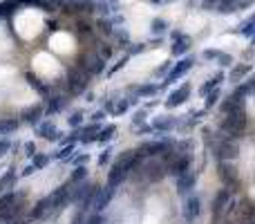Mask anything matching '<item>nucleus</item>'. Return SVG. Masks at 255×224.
<instances>
[{
    "instance_id": "obj_11",
    "label": "nucleus",
    "mask_w": 255,
    "mask_h": 224,
    "mask_svg": "<svg viewBox=\"0 0 255 224\" xmlns=\"http://www.w3.org/2000/svg\"><path fill=\"white\" fill-rule=\"evenodd\" d=\"M188 99H190V85L183 83L181 88H177V90L170 92V97L166 99V108H179V106H183Z\"/></svg>"
},
{
    "instance_id": "obj_13",
    "label": "nucleus",
    "mask_w": 255,
    "mask_h": 224,
    "mask_svg": "<svg viewBox=\"0 0 255 224\" xmlns=\"http://www.w3.org/2000/svg\"><path fill=\"white\" fill-rule=\"evenodd\" d=\"M36 134L47 141H61V130L52 123V121H43V123L36 125Z\"/></svg>"
},
{
    "instance_id": "obj_49",
    "label": "nucleus",
    "mask_w": 255,
    "mask_h": 224,
    "mask_svg": "<svg viewBox=\"0 0 255 224\" xmlns=\"http://www.w3.org/2000/svg\"><path fill=\"white\" fill-rule=\"evenodd\" d=\"M217 63H219V65H231V63H233V56H231V54H222Z\"/></svg>"
},
{
    "instance_id": "obj_36",
    "label": "nucleus",
    "mask_w": 255,
    "mask_h": 224,
    "mask_svg": "<svg viewBox=\"0 0 255 224\" xmlns=\"http://www.w3.org/2000/svg\"><path fill=\"white\" fill-rule=\"evenodd\" d=\"M114 38L116 40H119V47H128V45H130V38H128V31H125V29H121V27H119V29H114Z\"/></svg>"
},
{
    "instance_id": "obj_34",
    "label": "nucleus",
    "mask_w": 255,
    "mask_h": 224,
    "mask_svg": "<svg viewBox=\"0 0 255 224\" xmlns=\"http://www.w3.org/2000/svg\"><path fill=\"white\" fill-rule=\"evenodd\" d=\"M18 128V121L16 119H2L0 121V132L7 134V132H13Z\"/></svg>"
},
{
    "instance_id": "obj_58",
    "label": "nucleus",
    "mask_w": 255,
    "mask_h": 224,
    "mask_svg": "<svg viewBox=\"0 0 255 224\" xmlns=\"http://www.w3.org/2000/svg\"><path fill=\"white\" fill-rule=\"evenodd\" d=\"M168 65H170V63H164V65H161V67H159V72H157V74H164V72H166V70H168Z\"/></svg>"
},
{
    "instance_id": "obj_4",
    "label": "nucleus",
    "mask_w": 255,
    "mask_h": 224,
    "mask_svg": "<svg viewBox=\"0 0 255 224\" xmlns=\"http://www.w3.org/2000/svg\"><path fill=\"white\" fill-rule=\"evenodd\" d=\"M87 72L81 70V67H74V70H70V74H67V90H70V94H83V90L87 88Z\"/></svg>"
},
{
    "instance_id": "obj_2",
    "label": "nucleus",
    "mask_w": 255,
    "mask_h": 224,
    "mask_svg": "<svg viewBox=\"0 0 255 224\" xmlns=\"http://www.w3.org/2000/svg\"><path fill=\"white\" fill-rule=\"evenodd\" d=\"M244 128H246V112H244V108L242 110H235V112H231V114H226V119H224V123H222V132H226L228 137H240L242 132H244Z\"/></svg>"
},
{
    "instance_id": "obj_29",
    "label": "nucleus",
    "mask_w": 255,
    "mask_h": 224,
    "mask_svg": "<svg viewBox=\"0 0 255 224\" xmlns=\"http://www.w3.org/2000/svg\"><path fill=\"white\" fill-rule=\"evenodd\" d=\"M13 184H16V173H13V170H7V173L0 177V193L7 191V188H11Z\"/></svg>"
},
{
    "instance_id": "obj_56",
    "label": "nucleus",
    "mask_w": 255,
    "mask_h": 224,
    "mask_svg": "<svg viewBox=\"0 0 255 224\" xmlns=\"http://www.w3.org/2000/svg\"><path fill=\"white\" fill-rule=\"evenodd\" d=\"M47 27H49V31H56V29H58V22H56V20H49Z\"/></svg>"
},
{
    "instance_id": "obj_38",
    "label": "nucleus",
    "mask_w": 255,
    "mask_h": 224,
    "mask_svg": "<svg viewBox=\"0 0 255 224\" xmlns=\"http://www.w3.org/2000/svg\"><path fill=\"white\" fill-rule=\"evenodd\" d=\"M150 27H152V34H164V31H166V27H168V22H166L164 18H155Z\"/></svg>"
},
{
    "instance_id": "obj_18",
    "label": "nucleus",
    "mask_w": 255,
    "mask_h": 224,
    "mask_svg": "<svg viewBox=\"0 0 255 224\" xmlns=\"http://www.w3.org/2000/svg\"><path fill=\"white\" fill-rule=\"evenodd\" d=\"M22 7L20 0H2L0 2V18H9L11 13H16Z\"/></svg>"
},
{
    "instance_id": "obj_44",
    "label": "nucleus",
    "mask_w": 255,
    "mask_h": 224,
    "mask_svg": "<svg viewBox=\"0 0 255 224\" xmlns=\"http://www.w3.org/2000/svg\"><path fill=\"white\" fill-rule=\"evenodd\" d=\"M110 155H112V150L107 148V150H103L101 155H98V166H105L107 161H110Z\"/></svg>"
},
{
    "instance_id": "obj_50",
    "label": "nucleus",
    "mask_w": 255,
    "mask_h": 224,
    "mask_svg": "<svg viewBox=\"0 0 255 224\" xmlns=\"http://www.w3.org/2000/svg\"><path fill=\"white\" fill-rule=\"evenodd\" d=\"M125 63H128V56H123V58H121V61H119V63H116V65H114V67H112V70H110V74H114V72H119V70H121V67H123V65H125Z\"/></svg>"
},
{
    "instance_id": "obj_55",
    "label": "nucleus",
    "mask_w": 255,
    "mask_h": 224,
    "mask_svg": "<svg viewBox=\"0 0 255 224\" xmlns=\"http://www.w3.org/2000/svg\"><path fill=\"white\" fill-rule=\"evenodd\" d=\"M36 170V166L34 164H29V166H25V168H22V175H31Z\"/></svg>"
},
{
    "instance_id": "obj_54",
    "label": "nucleus",
    "mask_w": 255,
    "mask_h": 224,
    "mask_svg": "<svg viewBox=\"0 0 255 224\" xmlns=\"http://www.w3.org/2000/svg\"><path fill=\"white\" fill-rule=\"evenodd\" d=\"M179 150H188V148H192V143L190 141H188V139H186V141H181V143H179Z\"/></svg>"
},
{
    "instance_id": "obj_21",
    "label": "nucleus",
    "mask_w": 255,
    "mask_h": 224,
    "mask_svg": "<svg viewBox=\"0 0 255 224\" xmlns=\"http://www.w3.org/2000/svg\"><path fill=\"white\" fill-rule=\"evenodd\" d=\"M251 72V65L249 63H242V65H235L231 70V74H228V81H233V83H240L242 79H244L246 74Z\"/></svg>"
},
{
    "instance_id": "obj_53",
    "label": "nucleus",
    "mask_w": 255,
    "mask_h": 224,
    "mask_svg": "<svg viewBox=\"0 0 255 224\" xmlns=\"http://www.w3.org/2000/svg\"><path fill=\"white\" fill-rule=\"evenodd\" d=\"M87 159H89L87 155H79L74 161H76V164H79V166H85V164H87Z\"/></svg>"
},
{
    "instance_id": "obj_42",
    "label": "nucleus",
    "mask_w": 255,
    "mask_h": 224,
    "mask_svg": "<svg viewBox=\"0 0 255 224\" xmlns=\"http://www.w3.org/2000/svg\"><path fill=\"white\" fill-rule=\"evenodd\" d=\"M63 7H65L63 0H49L47 7H45V11H58V9H63Z\"/></svg>"
},
{
    "instance_id": "obj_47",
    "label": "nucleus",
    "mask_w": 255,
    "mask_h": 224,
    "mask_svg": "<svg viewBox=\"0 0 255 224\" xmlns=\"http://www.w3.org/2000/svg\"><path fill=\"white\" fill-rule=\"evenodd\" d=\"M25 155H27V157H34V155H36L34 141H27V143H25Z\"/></svg>"
},
{
    "instance_id": "obj_5",
    "label": "nucleus",
    "mask_w": 255,
    "mask_h": 224,
    "mask_svg": "<svg viewBox=\"0 0 255 224\" xmlns=\"http://www.w3.org/2000/svg\"><path fill=\"white\" fill-rule=\"evenodd\" d=\"M79 67H81V70H85L89 76H92V74L103 72L105 61H103L101 54H96V52H85L83 56H81V61H79Z\"/></svg>"
},
{
    "instance_id": "obj_6",
    "label": "nucleus",
    "mask_w": 255,
    "mask_h": 224,
    "mask_svg": "<svg viewBox=\"0 0 255 224\" xmlns=\"http://www.w3.org/2000/svg\"><path fill=\"white\" fill-rule=\"evenodd\" d=\"M168 148H172V141L166 139V141H146L141 143V148L137 150V155L141 159H148V157H157V155H164Z\"/></svg>"
},
{
    "instance_id": "obj_30",
    "label": "nucleus",
    "mask_w": 255,
    "mask_h": 224,
    "mask_svg": "<svg viewBox=\"0 0 255 224\" xmlns=\"http://www.w3.org/2000/svg\"><path fill=\"white\" fill-rule=\"evenodd\" d=\"M235 34H242V36H251V38H253V36H255V22H253V20H251V18H249V20H246V22H242V25L237 27V29H235Z\"/></svg>"
},
{
    "instance_id": "obj_33",
    "label": "nucleus",
    "mask_w": 255,
    "mask_h": 224,
    "mask_svg": "<svg viewBox=\"0 0 255 224\" xmlns=\"http://www.w3.org/2000/svg\"><path fill=\"white\" fill-rule=\"evenodd\" d=\"M45 213H49V202H47V197L45 200H40L38 204H36V209L31 211V218H40V215H45Z\"/></svg>"
},
{
    "instance_id": "obj_23",
    "label": "nucleus",
    "mask_w": 255,
    "mask_h": 224,
    "mask_svg": "<svg viewBox=\"0 0 255 224\" xmlns=\"http://www.w3.org/2000/svg\"><path fill=\"white\" fill-rule=\"evenodd\" d=\"M40 116H43V106H31L29 110L25 112V121L27 123H31V125H38Z\"/></svg>"
},
{
    "instance_id": "obj_25",
    "label": "nucleus",
    "mask_w": 255,
    "mask_h": 224,
    "mask_svg": "<svg viewBox=\"0 0 255 224\" xmlns=\"http://www.w3.org/2000/svg\"><path fill=\"white\" fill-rule=\"evenodd\" d=\"M25 79L29 81V83L34 85V88L38 90V92L43 94V97H47V94H49V88H47V85H45V83H40V79L34 74V72H27V74H25Z\"/></svg>"
},
{
    "instance_id": "obj_27",
    "label": "nucleus",
    "mask_w": 255,
    "mask_h": 224,
    "mask_svg": "<svg viewBox=\"0 0 255 224\" xmlns=\"http://www.w3.org/2000/svg\"><path fill=\"white\" fill-rule=\"evenodd\" d=\"M157 90L159 88L155 83H146V85H139V88H132V92H137V97H155Z\"/></svg>"
},
{
    "instance_id": "obj_31",
    "label": "nucleus",
    "mask_w": 255,
    "mask_h": 224,
    "mask_svg": "<svg viewBox=\"0 0 255 224\" xmlns=\"http://www.w3.org/2000/svg\"><path fill=\"white\" fill-rule=\"evenodd\" d=\"M85 177H87V168H85V166H76L74 173L70 175V184H79V182H83Z\"/></svg>"
},
{
    "instance_id": "obj_17",
    "label": "nucleus",
    "mask_w": 255,
    "mask_h": 224,
    "mask_svg": "<svg viewBox=\"0 0 255 224\" xmlns=\"http://www.w3.org/2000/svg\"><path fill=\"white\" fill-rule=\"evenodd\" d=\"M174 125H177L174 116H155V121H152V130H159V132H168Z\"/></svg>"
},
{
    "instance_id": "obj_24",
    "label": "nucleus",
    "mask_w": 255,
    "mask_h": 224,
    "mask_svg": "<svg viewBox=\"0 0 255 224\" xmlns=\"http://www.w3.org/2000/svg\"><path fill=\"white\" fill-rule=\"evenodd\" d=\"M47 114H56L58 110H63V108L67 106V99H63V97H52V99H47Z\"/></svg>"
},
{
    "instance_id": "obj_3",
    "label": "nucleus",
    "mask_w": 255,
    "mask_h": 224,
    "mask_svg": "<svg viewBox=\"0 0 255 224\" xmlns=\"http://www.w3.org/2000/svg\"><path fill=\"white\" fill-rule=\"evenodd\" d=\"M237 152H240V146L233 137H224L215 143V155H217L219 161H228V159H235Z\"/></svg>"
},
{
    "instance_id": "obj_43",
    "label": "nucleus",
    "mask_w": 255,
    "mask_h": 224,
    "mask_svg": "<svg viewBox=\"0 0 255 224\" xmlns=\"http://www.w3.org/2000/svg\"><path fill=\"white\" fill-rule=\"evenodd\" d=\"M217 101H219V90H213V92L206 97V108H213Z\"/></svg>"
},
{
    "instance_id": "obj_41",
    "label": "nucleus",
    "mask_w": 255,
    "mask_h": 224,
    "mask_svg": "<svg viewBox=\"0 0 255 224\" xmlns=\"http://www.w3.org/2000/svg\"><path fill=\"white\" fill-rule=\"evenodd\" d=\"M224 52H219V49H204V54L201 56L206 58V61H219V56H222Z\"/></svg>"
},
{
    "instance_id": "obj_12",
    "label": "nucleus",
    "mask_w": 255,
    "mask_h": 224,
    "mask_svg": "<svg viewBox=\"0 0 255 224\" xmlns=\"http://www.w3.org/2000/svg\"><path fill=\"white\" fill-rule=\"evenodd\" d=\"M112 197H114V188H112V186L98 188L96 195H94V200H92V209L96 211V213H101L103 209H107V204H110Z\"/></svg>"
},
{
    "instance_id": "obj_19",
    "label": "nucleus",
    "mask_w": 255,
    "mask_h": 224,
    "mask_svg": "<svg viewBox=\"0 0 255 224\" xmlns=\"http://www.w3.org/2000/svg\"><path fill=\"white\" fill-rule=\"evenodd\" d=\"M222 81H224V74H222V72H217V74H215L213 79H210V81H206V83L201 85V88H199V94L206 99L210 92H213V90H217V85L222 83Z\"/></svg>"
},
{
    "instance_id": "obj_9",
    "label": "nucleus",
    "mask_w": 255,
    "mask_h": 224,
    "mask_svg": "<svg viewBox=\"0 0 255 224\" xmlns=\"http://www.w3.org/2000/svg\"><path fill=\"white\" fill-rule=\"evenodd\" d=\"M72 197V188H70V184H63V186H58L56 191L52 193V195L47 197V202H49V211H58L61 206H65V202Z\"/></svg>"
},
{
    "instance_id": "obj_7",
    "label": "nucleus",
    "mask_w": 255,
    "mask_h": 224,
    "mask_svg": "<svg viewBox=\"0 0 255 224\" xmlns=\"http://www.w3.org/2000/svg\"><path fill=\"white\" fill-rule=\"evenodd\" d=\"M231 193H233V188L224 186L222 191L215 195V202H213V222L215 224H222V211H226V204L231 202Z\"/></svg>"
},
{
    "instance_id": "obj_10",
    "label": "nucleus",
    "mask_w": 255,
    "mask_h": 224,
    "mask_svg": "<svg viewBox=\"0 0 255 224\" xmlns=\"http://www.w3.org/2000/svg\"><path fill=\"white\" fill-rule=\"evenodd\" d=\"M217 173H219V179L226 184L228 188H237L240 186V177H237V170L233 168L228 161H219L217 164Z\"/></svg>"
},
{
    "instance_id": "obj_51",
    "label": "nucleus",
    "mask_w": 255,
    "mask_h": 224,
    "mask_svg": "<svg viewBox=\"0 0 255 224\" xmlns=\"http://www.w3.org/2000/svg\"><path fill=\"white\" fill-rule=\"evenodd\" d=\"M143 116H146L143 112H137V114L132 116V123H134V125H141V123H143Z\"/></svg>"
},
{
    "instance_id": "obj_60",
    "label": "nucleus",
    "mask_w": 255,
    "mask_h": 224,
    "mask_svg": "<svg viewBox=\"0 0 255 224\" xmlns=\"http://www.w3.org/2000/svg\"><path fill=\"white\" fill-rule=\"evenodd\" d=\"M13 224H20V222H13Z\"/></svg>"
},
{
    "instance_id": "obj_48",
    "label": "nucleus",
    "mask_w": 255,
    "mask_h": 224,
    "mask_svg": "<svg viewBox=\"0 0 255 224\" xmlns=\"http://www.w3.org/2000/svg\"><path fill=\"white\" fill-rule=\"evenodd\" d=\"M9 148H11V143H9L7 139H2V141H0V157H2V155H7V152H9Z\"/></svg>"
},
{
    "instance_id": "obj_8",
    "label": "nucleus",
    "mask_w": 255,
    "mask_h": 224,
    "mask_svg": "<svg viewBox=\"0 0 255 224\" xmlns=\"http://www.w3.org/2000/svg\"><path fill=\"white\" fill-rule=\"evenodd\" d=\"M192 65H195V58H192V56H183L181 61L174 63L172 70L168 72V76H166V83H164V85H168V83H172V81H179L181 76H186V72H190Z\"/></svg>"
},
{
    "instance_id": "obj_45",
    "label": "nucleus",
    "mask_w": 255,
    "mask_h": 224,
    "mask_svg": "<svg viewBox=\"0 0 255 224\" xmlns=\"http://www.w3.org/2000/svg\"><path fill=\"white\" fill-rule=\"evenodd\" d=\"M85 224H105V220H103V215H101V213H94Z\"/></svg>"
},
{
    "instance_id": "obj_1",
    "label": "nucleus",
    "mask_w": 255,
    "mask_h": 224,
    "mask_svg": "<svg viewBox=\"0 0 255 224\" xmlns=\"http://www.w3.org/2000/svg\"><path fill=\"white\" fill-rule=\"evenodd\" d=\"M96 191H98L96 184L85 182V184H81L79 188H72L70 200L79 206V211H87V209H92V200H94V195H96Z\"/></svg>"
},
{
    "instance_id": "obj_14",
    "label": "nucleus",
    "mask_w": 255,
    "mask_h": 224,
    "mask_svg": "<svg viewBox=\"0 0 255 224\" xmlns=\"http://www.w3.org/2000/svg\"><path fill=\"white\" fill-rule=\"evenodd\" d=\"M190 47H192V38H190V36H186V34H181L179 38L172 40L170 52H172V56H183V54H186Z\"/></svg>"
},
{
    "instance_id": "obj_46",
    "label": "nucleus",
    "mask_w": 255,
    "mask_h": 224,
    "mask_svg": "<svg viewBox=\"0 0 255 224\" xmlns=\"http://www.w3.org/2000/svg\"><path fill=\"white\" fill-rule=\"evenodd\" d=\"M146 49H148L146 43H139V45H134V47H130L128 52H130V54H141V52H146Z\"/></svg>"
},
{
    "instance_id": "obj_28",
    "label": "nucleus",
    "mask_w": 255,
    "mask_h": 224,
    "mask_svg": "<svg viewBox=\"0 0 255 224\" xmlns=\"http://www.w3.org/2000/svg\"><path fill=\"white\" fill-rule=\"evenodd\" d=\"M114 132H116V125H112V123L105 125V128H101V132L96 134V141L98 143H107L112 137H114Z\"/></svg>"
},
{
    "instance_id": "obj_39",
    "label": "nucleus",
    "mask_w": 255,
    "mask_h": 224,
    "mask_svg": "<svg viewBox=\"0 0 255 224\" xmlns=\"http://www.w3.org/2000/svg\"><path fill=\"white\" fill-rule=\"evenodd\" d=\"M31 164L36 166V170H38V168H45V166L49 164V157H47V155H38V152H36V155L31 157Z\"/></svg>"
},
{
    "instance_id": "obj_32",
    "label": "nucleus",
    "mask_w": 255,
    "mask_h": 224,
    "mask_svg": "<svg viewBox=\"0 0 255 224\" xmlns=\"http://www.w3.org/2000/svg\"><path fill=\"white\" fill-rule=\"evenodd\" d=\"M13 204H16V195H13V193H4V195L0 197V213H4L7 209H11Z\"/></svg>"
},
{
    "instance_id": "obj_37",
    "label": "nucleus",
    "mask_w": 255,
    "mask_h": 224,
    "mask_svg": "<svg viewBox=\"0 0 255 224\" xmlns=\"http://www.w3.org/2000/svg\"><path fill=\"white\" fill-rule=\"evenodd\" d=\"M96 11L101 13L103 18H107L112 13V7H110V2L107 0H96Z\"/></svg>"
},
{
    "instance_id": "obj_40",
    "label": "nucleus",
    "mask_w": 255,
    "mask_h": 224,
    "mask_svg": "<svg viewBox=\"0 0 255 224\" xmlns=\"http://www.w3.org/2000/svg\"><path fill=\"white\" fill-rule=\"evenodd\" d=\"M67 123H70L72 128H81V125H83V112H74V114L67 119Z\"/></svg>"
},
{
    "instance_id": "obj_57",
    "label": "nucleus",
    "mask_w": 255,
    "mask_h": 224,
    "mask_svg": "<svg viewBox=\"0 0 255 224\" xmlns=\"http://www.w3.org/2000/svg\"><path fill=\"white\" fill-rule=\"evenodd\" d=\"M150 4H168V2H172V0H148Z\"/></svg>"
},
{
    "instance_id": "obj_16",
    "label": "nucleus",
    "mask_w": 255,
    "mask_h": 224,
    "mask_svg": "<svg viewBox=\"0 0 255 224\" xmlns=\"http://www.w3.org/2000/svg\"><path fill=\"white\" fill-rule=\"evenodd\" d=\"M188 170H190V157H188V155H181V157H179V159L168 168V173H172L174 177H181V175H186Z\"/></svg>"
},
{
    "instance_id": "obj_20",
    "label": "nucleus",
    "mask_w": 255,
    "mask_h": 224,
    "mask_svg": "<svg viewBox=\"0 0 255 224\" xmlns=\"http://www.w3.org/2000/svg\"><path fill=\"white\" fill-rule=\"evenodd\" d=\"M195 186V175L190 173V170H188L186 175H181V177H177V193H188L190 191V188Z\"/></svg>"
},
{
    "instance_id": "obj_15",
    "label": "nucleus",
    "mask_w": 255,
    "mask_h": 224,
    "mask_svg": "<svg viewBox=\"0 0 255 224\" xmlns=\"http://www.w3.org/2000/svg\"><path fill=\"white\" fill-rule=\"evenodd\" d=\"M199 213H201L199 197H190V200L186 202V209H183V218H186L188 222H195V220L199 218Z\"/></svg>"
},
{
    "instance_id": "obj_35",
    "label": "nucleus",
    "mask_w": 255,
    "mask_h": 224,
    "mask_svg": "<svg viewBox=\"0 0 255 224\" xmlns=\"http://www.w3.org/2000/svg\"><path fill=\"white\" fill-rule=\"evenodd\" d=\"M72 152H74V143H67V146H63L61 150L56 152V159H61V161L72 159Z\"/></svg>"
},
{
    "instance_id": "obj_52",
    "label": "nucleus",
    "mask_w": 255,
    "mask_h": 224,
    "mask_svg": "<svg viewBox=\"0 0 255 224\" xmlns=\"http://www.w3.org/2000/svg\"><path fill=\"white\" fill-rule=\"evenodd\" d=\"M103 116H105V110H98V112H94V114H92V121L96 123V121H101Z\"/></svg>"
},
{
    "instance_id": "obj_59",
    "label": "nucleus",
    "mask_w": 255,
    "mask_h": 224,
    "mask_svg": "<svg viewBox=\"0 0 255 224\" xmlns=\"http://www.w3.org/2000/svg\"><path fill=\"white\" fill-rule=\"evenodd\" d=\"M251 20H253V22H255V13H253V16H251Z\"/></svg>"
},
{
    "instance_id": "obj_26",
    "label": "nucleus",
    "mask_w": 255,
    "mask_h": 224,
    "mask_svg": "<svg viewBox=\"0 0 255 224\" xmlns=\"http://www.w3.org/2000/svg\"><path fill=\"white\" fill-rule=\"evenodd\" d=\"M130 103L128 101H107L105 103V110L112 112V114H123L125 110H128Z\"/></svg>"
},
{
    "instance_id": "obj_22",
    "label": "nucleus",
    "mask_w": 255,
    "mask_h": 224,
    "mask_svg": "<svg viewBox=\"0 0 255 224\" xmlns=\"http://www.w3.org/2000/svg\"><path fill=\"white\" fill-rule=\"evenodd\" d=\"M242 108H244V103L240 101V99H235L231 94V97H226L222 101V112L224 114H231V112H235V110H242Z\"/></svg>"
}]
</instances>
